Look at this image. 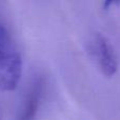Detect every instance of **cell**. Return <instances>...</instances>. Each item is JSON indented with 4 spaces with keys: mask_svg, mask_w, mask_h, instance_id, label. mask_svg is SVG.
<instances>
[{
    "mask_svg": "<svg viewBox=\"0 0 120 120\" xmlns=\"http://www.w3.org/2000/svg\"><path fill=\"white\" fill-rule=\"evenodd\" d=\"M22 60L8 30L0 22V90L14 91L20 81Z\"/></svg>",
    "mask_w": 120,
    "mask_h": 120,
    "instance_id": "obj_1",
    "label": "cell"
},
{
    "mask_svg": "<svg viewBox=\"0 0 120 120\" xmlns=\"http://www.w3.org/2000/svg\"><path fill=\"white\" fill-rule=\"evenodd\" d=\"M87 44L90 54L102 74L108 78L114 76L118 71V58L110 40L101 33H95Z\"/></svg>",
    "mask_w": 120,
    "mask_h": 120,
    "instance_id": "obj_2",
    "label": "cell"
},
{
    "mask_svg": "<svg viewBox=\"0 0 120 120\" xmlns=\"http://www.w3.org/2000/svg\"><path fill=\"white\" fill-rule=\"evenodd\" d=\"M43 77H37L30 84L23 100L18 109L16 120H34L39 110L42 94L44 90Z\"/></svg>",
    "mask_w": 120,
    "mask_h": 120,
    "instance_id": "obj_3",
    "label": "cell"
}]
</instances>
